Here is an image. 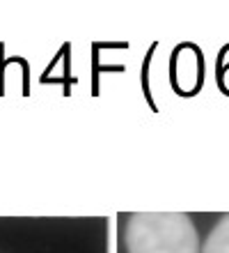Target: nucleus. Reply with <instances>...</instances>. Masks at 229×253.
Returning a JSON list of instances; mask_svg holds the SVG:
<instances>
[{"label": "nucleus", "mask_w": 229, "mask_h": 253, "mask_svg": "<svg viewBox=\"0 0 229 253\" xmlns=\"http://www.w3.org/2000/svg\"><path fill=\"white\" fill-rule=\"evenodd\" d=\"M129 253H199V237L183 212H135L126 223Z\"/></svg>", "instance_id": "nucleus-1"}, {"label": "nucleus", "mask_w": 229, "mask_h": 253, "mask_svg": "<svg viewBox=\"0 0 229 253\" xmlns=\"http://www.w3.org/2000/svg\"><path fill=\"white\" fill-rule=\"evenodd\" d=\"M202 253H229V214H225L218 221V226L209 233Z\"/></svg>", "instance_id": "nucleus-2"}]
</instances>
